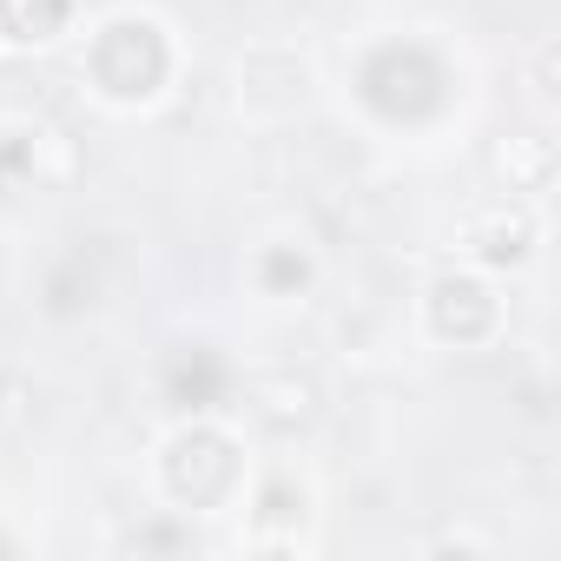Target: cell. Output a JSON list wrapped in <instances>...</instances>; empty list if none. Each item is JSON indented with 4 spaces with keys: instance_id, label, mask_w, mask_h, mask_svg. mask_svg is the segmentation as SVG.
<instances>
[{
    "instance_id": "obj_1",
    "label": "cell",
    "mask_w": 561,
    "mask_h": 561,
    "mask_svg": "<svg viewBox=\"0 0 561 561\" xmlns=\"http://www.w3.org/2000/svg\"><path fill=\"white\" fill-rule=\"evenodd\" d=\"M244 403H251V416L264 430H305V423H318V377H305V370H257L244 383Z\"/></svg>"
},
{
    "instance_id": "obj_2",
    "label": "cell",
    "mask_w": 561,
    "mask_h": 561,
    "mask_svg": "<svg viewBox=\"0 0 561 561\" xmlns=\"http://www.w3.org/2000/svg\"><path fill=\"white\" fill-rule=\"evenodd\" d=\"M469 244H476L482 264H522L535 251V218L522 205H489V211L469 218Z\"/></svg>"
},
{
    "instance_id": "obj_3",
    "label": "cell",
    "mask_w": 561,
    "mask_h": 561,
    "mask_svg": "<svg viewBox=\"0 0 561 561\" xmlns=\"http://www.w3.org/2000/svg\"><path fill=\"white\" fill-rule=\"evenodd\" d=\"M489 172H495L508 192H541L548 172H554V146H548L541 133H508V139H495Z\"/></svg>"
},
{
    "instance_id": "obj_4",
    "label": "cell",
    "mask_w": 561,
    "mask_h": 561,
    "mask_svg": "<svg viewBox=\"0 0 561 561\" xmlns=\"http://www.w3.org/2000/svg\"><path fill=\"white\" fill-rule=\"evenodd\" d=\"M535 93H541V100H554V41L535 54Z\"/></svg>"
}]
</instances>
